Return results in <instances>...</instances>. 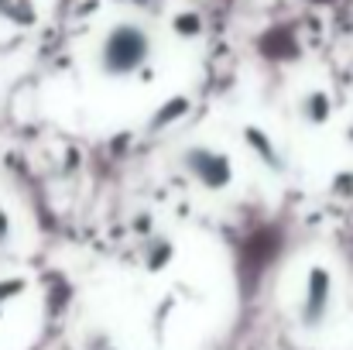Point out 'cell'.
Masks as SVG:
<instances>
[{"label": "cell", "instance_id": "6da1fadb", "mask_svg": "<svg viewBox=\"0 0 353 350\" xmlns=\"http://www.w3.org/2000/svg\"><path fill=\"white\" fill-rule=\"evenodd\" d=\"M151 55V38L137 24H114L100 45V72L110 79L134 76Z\"/></svg>", "mask_w": 353, "mask_h": 350}, {"label": "cell", "instance_id": "7a4b0ae2", "mask_svg": "<svg viewBox=\"0 0 353 350\" xmlns=\"http://www.w3.org/2000/svg\"><path fill=\"white\" fill-rule=\"evenodd\" d=\"M182 165L185 172L210 193H220V189H230L234 186V162L227 151L213 148V144H192L182 151Z\"/></svg>", "mask_w": 353, "mask_h": 350}, {"label": "cell", "instance_id": "3957f363", "mask_svg": "<svg viewBox=\"0 0 353 350\" xmlns=\"http://www.w3.org/2000/svg\"><path fill=\"white\" fill-rule=\"evenodd\" d=\"M330 292H333V278L323 264H316L305 278V302H302V316L305 323H319L326 316V306H330Z\"/></svg>", "mask_w": 353, "mask_h": 350}, {"label": "cell", "instance_id": "277c9868", "mask_svg": "<svg viewBox=\"0 0 353 350\" xmlns=\"http://www.w3.org/2000/svg\"><path fill=\"white\" fill-rule=\"evenodd\" d=\"M302 117L309 120V124H326L330 117H333V100H330V93L326 90H312L305 100H302Z\"/></svg>", "mask_w": 353, "mask_h": 350}, {"label": "cell", "instance_id": "5b68a950", "mask_svg": "<svg viewBox=\"0 0 353 350\" xmlns=\"http://www.w3.org/2000/svg\"><path fill=\"white\" fill-rule=\"evenodd\" d=\"M243 141L250 144V151L254 155H261L268 165H278L274 158H278V151H274V144H271V137L261 130V127H247V134H243Z\"/></svg>", "mask_w": 353, "mask_h": 350}, {"label": "cell", "instance_id": "8992f818", "mask_svg": "<svg viewBox=\"0 0 353 350\" xmlns=\"http://www.w3.org/2000/svg\"><path fill=\"white\" fill-rule=\"evenodd\" d=\"M185 114H189V100H185V97H179V100H168V104H165V107L154 114L151 127H154V130H165L168 124H175L179 117H185Z\"/></svg>", "mask_w": 353, "mask_h": 350}, {"label": "cell", "instance_id": "52a82bcc", "mask_svg": "<svg viewBox=\"0 0 353 350\" xmlns=\"http://www.w3.org/2000/svg\"><path fill=\"white\" fill-rule=\"evenodd\" d=\"M172 31H175L179 38H199V35H203V17L192 14V10H182V14L172 17Z\"/></svg>", "mask_w": 353, "mask_h": 350}, {"label": "cell", "instance_id": "ba28073f", "mask_svg": "<svg viewBox=\"0 0 353 350\" xmlns=\"http://www.w3.org/2000/svg\"><path fill=\"white\" fill-rule=\"evenodd\" d=\"M168 257H172V244H168V240H154V244H148V264H151L154 271H158Z\"/></svg>", "mask_w": 353, "mask_h": 350}, {"label": "cell", "instance_id": "9c48e42d", "mask_svg": "<svg viewBox=\"0 0 353 350\" xmlns=\"http://www.w3.org/2000/svg\"><path fill=\"white\" fill-rule=\"evenodd\" d=\"M24 289H28V282H24V278H10V282H7V278H0V302H10V299H14L17 292H24Z\"/></svg>", "mask_w": 353, "mask_h": 350}, {"label": "cell", "instance_id": "30bf717a", "mask_svg": "<svg viewBox=\"0 0 353 350\" xmlns=\"http://www.w3.org/2000/svg\"><path fill=\"white\" fill-rule=\"evenodd\" d=\"M10 237H14V220H10V213L0 206V244H10Z\"/></svg>", "mask_w": 353, "mask_h": 350}]
</instances>
